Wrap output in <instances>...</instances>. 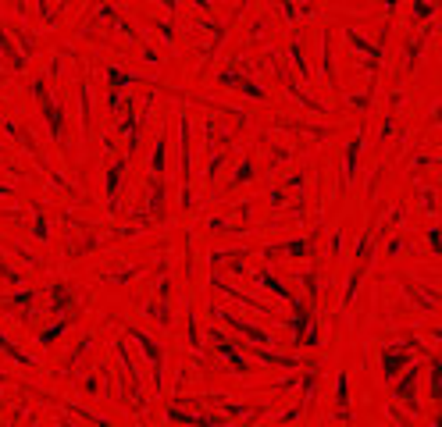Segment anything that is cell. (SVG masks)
<instances>
[{"mask_svg":"<svg viewBox=\"0 0 442 427\" xmlns=\"http://www.w3.org/2000/svg\"><path fill=\"white\" fill-rule=\"evenodd\" d=\"M164 178H154L150 182V192H147V214H150V221H161L164 218Z\"/></svg>","mask_w":442,"mask_h":427,"instance_id":"ffe728a7","label":"cell"},{"mask_svg":"<svg viewBox=\"0 0 442 427\" xmlns=\"http://www.w3.org/2000/svg\"><path fill=\"white\" fill-rule=\"evenodd\" d=\"M424 239H428V249H432V253L442 257V228H428V235H424Z\"/></svg>","mask_w":442,"mask_h":427,"instance_id":"d6a6232c","label":"cell"},{"mask_svg":"<svg viewBox=\"0 0 442 427\" xmlns=\"http://www.w3.org/2000/svg\"><path fill=\"white\" fill-rule=\"evenodd\" d=\"M168 424H186V427H228V417L221 413H186L182 406H168Z\"/></svg>","mask_w":442,"mask_h":427,"instance_id":"8fae6325","label":"cell"},{"mask_svg":"<svg viewBox=\"0 0 442 427\" xmlns=\"http://www.w3.org/2000/svg\"><path fill=\"white\" fill-rule=\"evenodd\" d=\"M50 296H54V299H50V310H54V313H64V310L75 302L72 289H68V285H61V281L54 285V289H50Z\"/></svg>","mask_w":442,"mask_h":427,"instance_id":"d4e9b609","label":"cell"},{"mask_svg":"<svg viewBox=\"0 0 442 427\" xmlns=\"http://www.w3.org/2000/svg\"><path fill=\"white\" fill-rule=\"evenodd\" d=\"M193 4H197L200 11H210V0H193Z\"/></svg>","mask_w":442,"mask_h":427,"instance_id":"f35d334b","label":"cell"},{"mask_svg":"<svg viewBox=\"0 0 442 427\" xmlns=\"http://www.w3.org/2000/svg\"><path fill=\"white\" fill-rule=\"evenodd\" d=\"M332 43H335V29L325 25L321 29V75L328 82V89L335 96H343V86H339V75H335V53H332Z\"/></svg>","mask_w":442,"mask_h":427,"instance_id":"9c48e42d","label":"cell"},{"mask_svg":"<svg viewBox=\"0 0 442 427\" xmlns=\"http://www.w3.org/2000/svg\"><path fill=\"white\" fill-rule=\"evenodd\" d=\"M400 249H403V239H389V257H400Z\"/></svg>","mask_w":442,"mask_h":427,"instance_id":"8d00e7d4","label":"cell"},{"mask_svg":"<svg viewBox=\"0 0 442 427\" xmlns=\"http://www.w3.org/2000/svg\"><path fill=\"white\" fill-rule=\"evenodd\" d=\"M360 150H364V132H357L349 142H346V150H343V182H339V196L346 192V185L353 182V174H357V164H360Z\"/></svg>","mask_w":442,"mask_h":427,"instance_id":"9a60e30c","label":"cell"},{"mask_svg":"<svg viewBox=\"0 0 442 427\" xmlns=\"http://www.w3.org/2000/svg\"><path fill=\"white\" fill-rule=\"evenodd\" d=\"M0 352H8V356H11V360H14V363H32V360H29V356H25V352H22L19 346H14V342H11V338H4V335H0Z\"/></svg>","mask_w":442,"mask_h":427,"instance_id":"4dcf8cb0","label":"cell"},{"mask_svg":"<svg viewBox=\"0 0 442 427\" xmlns=\"http://www.w3.org/2000/svg\"><path fill=\"white\" fill-rule=\"evenodd\" d=\"M218 82L225 86V89H236V93H243V96H250V100H268V93L257 86V82H250L243 75V71H236V68H225V71H218Z\"/></svg>","mask_w":442,"mask_h":427,"instance_id":"4fadbf2b","label":"cell"},{"mask_svg":"<svg viewBox=\"0 0 442 427\" xmlns=\"http://www.w3.org/2000/svg\"><path fill=\"white\" fill-rule=\"evenodd\" d=\"M396 427H414V424H396Z\"/></svg>","mask_w":442,"mask_h":427,"instance_id":"ab89813d","label":"cell"},{"mask_svg":"<svg viewBox=\"0 0 442 427\" xmlns=\"http://www.w3.org/2000/svg\"><path fill=\"white\" fill-rule=\"evenodd\" d=\"M428 396L435 402V427H442V356H432L428 360Z\"/></svg>","mask_w":442,"mask_h":427,"instance_id":"2e32d148","label":"cell"},{"mask_svg":"<svg viewBox=\"0 0 442 427\" xmlns=\"http://www.w3.org/2000/svg\"><path fill=\"white\" fill-rule=\"evenodd\" d=\"M72 320H75V313H68V317H61V320H54V324H50L47 331H40L36 338H40V346H54L58 342V338L68 331V328H72Z\"/></svg>","mask_w":442,"mask_h":427,"instance_id":"603a6c76","label":"cell"},{"mask_svg":"<svg viewBox=\"0 0 442 427\" xmlns=\"http://www.w3.org/2000/svg\"><path fill=\"white\" fill-rule=\"evenodd\" d=\"M335 417H339L343 424L353 417V413H349V374H346V370L335 374Z\"/></svg>","mask_w":442,"mask_h":427,"instance_id":"d6986e66","label":"cell"},{"mask_svg":"<svg viewBox=\"0 0 442 427\" xmlns=\"http://www.w3.org/2000/svg\"><path fill=\"white\" fill-rule=\"evenodd\" d=\"M186 338H189V349L197 352L200 349V324H197V310H193V307L186 313Z\"/></svg>","mask_w":442,"mask_h":427,"instance_id":"f546056e","label":"cell"},{"mask_svg":"<svg viewBox=\"0 0 442 427\" xmlns=\"http://www.w3.org/2000/svg\"><path fill=\"white\" fill-rule=\"evenodd\" d=\"M210 285H214V289H218V292H225V296H232V299H239V302H246V307H254L257 313H264V317H275V310H271V307H264V302H257L254 296H246V292H239V289H236V285H225V281H221L218 274H210Z\"/></svg>","mask_w":442,"mask_h":427,"instance_id":"ac0fdd59","label":"cell"},{"mask_svg":"<svg viewBox=\"0 0 442 427\" xmlns=\"http://www.w3.org/2000/svg\"><path fill=\"white\" fill-rule=\"evenodd\" d=\"M278 8H282V18H286V22H296L299 18V8L293 4V0H278Z\"/></svg>","mask_w":442,"mask_h":427,"instance_id":"836d02e7","label":"cell"},{"mask_svg":"<svg viewBox=\"0 0 442 427\" xmlns=\"http://www.w3.org/2000/svg\"><path fill=\"white\" fill-rule=\"evenodd\" d=\"M317 235H321V231H317ZM317 235H310V239H286L278 246H268V249H264V257H293V260L314 257L317 253Z\"/></svg>","mask_w":442,"mask_h":427,"instance_id":"7c38bea8","label":"cell"},{"mask_svg":"<svg viewBox=\"0 0 442 427\" xmlns=\"http://www.w3.org/2000/svg\"><path fill=\"white\" fill-rule=\"evenodd\" d=\"M129 335L139 342V349H143V356H147V363L154 367V388H164V346L157 342V338H150L147 331H139V328H129Z\"/></svg>","mask_w":442,"mask_h":427,"instance_id":"5b68a950","label":"cell"},{"mask_svg":"<svg viewBox=\"0 0 442 427\" xmlns=\"http://www.w3.org/2000/svg\"><path fill=\"white\" fill-rule=\"evenodd\" d=\"M171 278L164 274V267H161V274H157V296L150 299V307H147V313L157 320L161 328H171Z\"/></svg>","mask_w":442,"mask_h":427,"instance_id":"52a82bcc","label":"cell"},{"mask_svg":"<svg viewBox=\"0 0 442 427\" xmlns=\"http://www.w3.org/2000/svg\"><path fill=\"white\" fill-rule=\"evenodd\" d=\"M293 317H289V328H293V346H307V349H321V331H317V310L310 302H304L299 296L289 299Z\"/></svg>","mask_w":442,"mask_h":427,"instance_id":"6da1fadb","label":"cell"},{"mask_svg":"<svg viewBox=\"0 0 442 427\" xmlns=\"http://www.w3.org/2000/svg\"><path fill=\"white\" fill-rule=\"evenodd\" d=\"M210 313H214L218 320H225V324L232 328L236 335H243L246 342H254L257 349H268V346H271V331H268V328H257V324H250V320H243V317H236V313H225V310H218V307L210 310Z\"/></svg>","mask_w":442,"mask_h":427,"instance_id":"8992f818","label":"cell"},{"mask_svg":"<svg viewBox=\"0 0 442 427\" xmlns=\"http://www.w3.org/2000/svg\"><path fill=\"white\" fill-rule=\"evenodd\" d=\"M254 174H257V168H254V153H246V157L239 160V168L232 171V185H246Z\"/></svg>","mask_w":442,"mask_h":427,"instance_id":"83f0119b","label":"cell"},{"mask_svg":"<svg viewBox=\"0 0 442 427\" xmlns=\"http://www.w3.org/2000/svg\"><path fill=\"white\" fill-rule=\"evenodd\" d=\"M289 61L296 64V75L299 79H314V71L307 68V57H304V40H299V36H293V40H289Z\"/></svg>","mask_w":442,"mask_h":427,"instance_id":"7402d4cb","label":"cell"},{"mask_svg":"<svg viewBox=\"0 0 442 427\" xmlns=\"http://www.w3.org/2000/svg\"><path fill=\"white\" fill-rule=\"evenodd\" d=\"M421 50H424V36H417V40H410V47H403V68H406V71H414V68H417Z\"/></svg>","mask_w":442,"mask_h":427,"instance_id":"f1b7e54d","label":"cell"},{"mask_svg":"<svg viewBox=\"0 0 442 427\" xmlns=\"http://www.w3.org/2000/svg\"><path fill=\"white\" fill-rule=\"evenodd\" d=\"M421 207H424V210H432V207H435V196H432V189H421Z\"/></svg>","mask_w":442,"mask_h":427,"instance_id":"d590c367","label":"cell"},{"mask_svg":"<svg viewBox=\"0 0 442 427\" xmlns=\"http://www.w3.org/2000/svg\"><path fill=\"white\" fill-rule=\"evenodd\" d=\"M421 349V342H414V338H406V342H393V346H385L382 349V356H378V363H382V378L393 385L400 374L410 367V360L414 356L410 352H417Z\"/></svg>","mask_w":442,"mask_h":427,"instance_id":"3957f363","label":"cell"},{"mask_svg":"<svg viewBox=\"0 0 442 427\" xmlns=\"http://www.w3.org/2000/svg\"><path fill=\"white\" fill-rule=\"evenodd\" d=\"M164 164H168V135H161V139H157V146H154V157H150L154 178H164Z\"/></svg>","mask_w":442,"mask_h":427,"instance_id":"484cf974","label":"cell"},{"mask_svg":"<svg viewBox=\"0 0 442 427\" xmlns=\"http://www.w3.org/2000/svg\"><path fill=\"white\" fill-rule=\"evenodd\" d=\"M86 391H90V396H97V391H100V385H97V378H86V385H82Z\"/></svg>","mask_w":442,"mask_h":427,"instance_id":"74e56055","label":"cell"},{"mask_svg":"<svg viewBox=\"0 0 442 427\" xmlns=\"http://www.w3.org/2000/svg\"><path fill=\"white\" fill-rule=\"evenodd\" d=\"M254 281L260 285V289H268V292H275L278 299H286V302L293 299V289H289L286 281H278V278H275V271H257V274H254Z\"/></svg>","mask_w":442,"mask_h":427,"instance_id":"44dd1931","label":"cell"},{"mask_svg":"<svg viewBox=\"0 0 442 427\" xmlns=\"http://www.w3.org/2000/svg\"><path fill=\"white\" fill-rule=\"evenodd\" d=\"M257 360L264 367H299L304 363L299 356H282V352H271V349H257Z\"/></svg>","mask_w":442,"mask_h":427,"instance_id":"cb8c5ba5","label":"cell"},{"mask_svg":"<svg viewBox=\"0 0 442 427\" xmlns=\"http://www.w3.org/2000/svg\"><path fill=\"white\" fill-rule=\"evenodd\" d=\"M435 14V4H432V0H414V22H428V18Z\"/></svg>","mask_w":442,"mask_h":427,"instance_id":"1f68e13d","label":"cell"},{"mask_svg":"<svg viewBox=\"0 0 442 427\" xmlns=\"http://www.w3.org/2000/svg\"><path fill=\"white\" fill-rule=\"evenodd\" d=\"M207 335H210V342H214V349H218V356H221V360L236 367V374H250V363L243 360L239 346H232V342H228V338L221 335V328H207Z\"/></svg>","mask_w":442,"mask_h":427,"instance_id":"5bb4252c","label":"cell"},{"mask_svg":"<svg viewBox=\"0 0 442 427\" xmlns=\"http://www.w3.org/2000/svg\"><path fill=\"white\" fill-rule=\"evenodd\" d=\"M339 257H343V231L335 228L332 231V260H339Z\"/></svg>","mask_w":442,"mask_h":427,"instance_id":"e575fe53","label":"cell"},{"mask_svg":"<svg viewBox=\"0 0 442 427\" xmlns=\"http://www.w3.org/2000/svg\"><path fill=\"white\" fill-rule=\"evenodd\" d=\"M108 82H111V89H118V86H132V82H150L147 75H132V71H121V68H108Z\"/></svg>","mask_w":442,"mask_h":427,"instance_id":"4316f807","label":"cell"},{"mask_svg":"<svg viewBox=\"0 0 442 427\" xmlns=\"http://www.w3.org/2000/svg\"><path fill=\"white\" fill-rule=\"evenodd\" d=\"M371 257H375V228L367 224V228L360 231V242H357V253H353L349 278H346V285H343V307H349V302H353V296H357L360 281H364L367 267H371Z\"/></svg>","mask_w":442,"mask_h":427,"instance_id":"7a4b0ae2","label":"cell"},{"mask_svg":"<svg viewBox=\"0 0 442 427\" xmlns=\"http://www.w3.org/2000/svg\"><path fill=\"white\" fill-rule=\"evenodd\" d=\"M125 164L129 160H111L108 164V182H103V192H108V210L118 214V189H121V174H125Z\"/></svg>","mask_w":442,"mask_h":427,"instance_id":"e0dca14e","label":"cell"},{"mask_svg":"<svg viewBox=\"0 0 442 427\" xmlns=\"http://www.w3.org/2000/svg\"><path fill=\"white\" fill-rule=\"evenodd\" d=\"M32 96H36L40 111H43V118H47V125H50V135H54V142H58V146H64V111H61L58 96H50V89H47L43 79H36V86H32Z\"/></svg>","mask_w":442,"mask_h":427,"instance_id":"277c9868","label":"cell"},{"mask_svg":"<svg viewBox=\"0 0 442 427\" xmlns=\"http://www.w3.org/2000/svg\"><path fill=\"white\" fill-rule=\"evenodd\" d=\"M417 381H421V367H414V363L406 367L403 378L393 381V399L396 402H406L410 413H421V406H417Z\"/></svg>","mask_w":442,"mask_h":427,"instance_id":"ba28073f","label":"cell"},{"mask_svg":"<svg viewBox=\"0 0 442 427\" xmlns=\"http://www.w3.org/2000/svg\"><path fill=\"white\" fill-rule=\"evenodd\" d=\"M268 64L275 68V75H278L282 82H286V89H289V96H293V100H296L299 107H304V111H310V114H328V107H325V103H317V100H310V96L304 93V89H299V86H296V82L289 79V71H286V68H282V64L275 61V53H268Z\"/></svg>","mask_w":442,"mask_h":427,"instance_id":"30bf717a","label":"cell"}]
</instances>
